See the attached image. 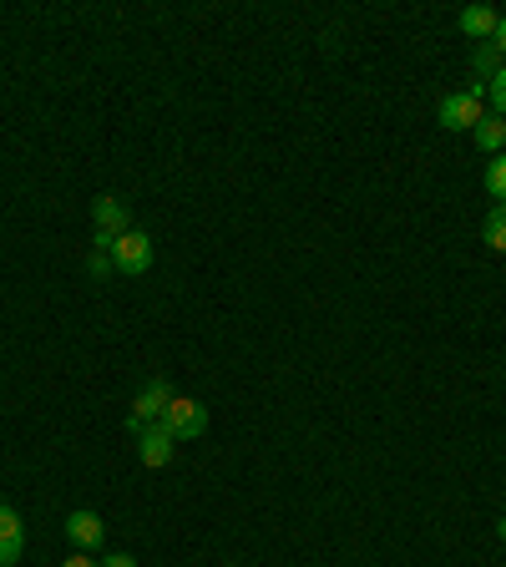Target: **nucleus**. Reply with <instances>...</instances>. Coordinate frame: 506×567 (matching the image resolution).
Segmentation results:
<instances>
[{
	"mask_svg": "<svg viewBox=\"0 0 506 567\" xmlns=\"http://www.w3.org/2000/svg\"><path fill=\"white\" fill-rule=\"evenodd\" d=\"M481 97H486V87H481V82H477V87H466V91H446V97H441V112H435V122H441L446 132H471L481 116H486Z\"/></svg>",
	"mask_w": 506,
	"mask_h": 567,
	"instance_id": "1",
	"label": "nucleus"
},
{
	"mask_svg": "<svg viewBox=\"0 0 506 567\" xmlns=\"http://www.w3.org/2000/svg\"><path fill=\"white\" fill-rule=\"evenodd\" d=\"M112 263H116V274H147L152 269V238H147L143 229H127V233H116L112 238Z\"/></svg>",
	"mask_w": 506,
	"mask_h": 567,
	"instance_id": "2",
	"label": "nucleus"
},
{
	"mask_svg": "<svg viewBox=\"0 0 506 567\" xmlns=\"http://www.w3.org/2000/svg\"><path fill=\"white\" fill-rule=\"evenodd\" d=\"M162 426H168L177 441H198L202 431H208V406H198L193 395H173V406L162 410Z\"/></svg>",
	"mask_w": 506,
	"mask_h": 567,
	"instance_id": "3",
	"label": "nucleus"
},
{
	"mask_svg": "<svg viewBox=\"0 0 506 567\" xmlns=\"http://www.w3.org/2000/svg\"><path fill=\"white\" fill-rule=\"evenodd\" d=\"M173 406V385H162V380H152L137 400H132V416H127V431L137 436L143 426H158L162 421V410Z\"/></svg>",
	"mask_w": 506,
	"mask_h": 567,
	"instance_id": "4",
	"label": "nucleus"
},
{
	"mask_svg": "<svg viewBox=\"0 0 506 567\" xmlns=\"http://www.w3.org/2000/svg\"><path fill=\"white\" fill-rule=\"evenodd\" d=\"M173 452H177V436L162 421L137 431V461H143V466H152V471H158V466L173 461Z\"/></svg>",
	"mask_w": 506,
	"mask_h": 567,
	"instance_id": "5",
	"label": "nucleus"
},
{
	"mask_svg": "<svg viewBox=\"0 0 506 567\" xmlns=\"http://www.w3.org/2000/svg\"><path fill=\"white\" fill-rule=\"evenodd\" d=\"M21 553H26V527H21V517H15L5 502H0V567H15Z\"/></svg>",
	"mask_w": 506,
	"mask_h": 567,
	"instance_id": "6",
	"label": "nucleus"
},
{
	"mask_svg": "<svg viewBox=\"0 0 506 567\" xmlns=\"http://www.w3.org/2000/svg\"><path fill=\"white\" fill-rule=\"evenodd\" d=\"M66 538H72L82 553H97L101 542H107V527H101L97 511H72V517H66Z\"/></svg>",
	"mask_w": 506,
	"mask_h": 567,
	"instance_id": "7",
	"label": "nucleus"
},
{
	"mask_svg": "<svg viewBox=\"0 0 506 567\" xmlns=\"http://www.w3.org/2000/svg\"><path fill=\"white\" fill-rule=\"evenodd\" d=\"M91 223H97V233H112V238H116V233H127V229H132L127 208H122V198H112V193L91 204Z\"/></svg>",
	"mask_w": 506,
	"mask_h": 567,
	"instance_id": "8",
	"label": "nucleus"
},
{
	"mask_svg": "<svg viewBox=\"0 0 506 567\" xmlns=\"http://www.w3.org/2000/svg\"><path fill=\"white\" fill-rule=\"evenodd\" d=\"M496 26H502V15H496L492 5H466L461 11V30L471 36V41H492Z\"/></svg>",
	"mask_w": 506,
	"mask_h": 567,
	"instance_id": "9",
	"label": "nucleus"
},
{
	"mask_svg": "<svg viewBox=\"0 0 506 567\" xmlns=\"http://www.w3.org/2000/svg\"><path fill=\"white\" fill-rule=\"evenodd\" d=\"M471 137H477V147H481V152H492V158H496V152H506V122L496 112L481 116L477 127H471Z\"/></svg>",
	"mask_w": 506,
	"mask_h": 567,
	"instance_id": "10",
	"label": "nucleus"
},
{
	"mask_svg": "<svg viewBox=\"0 0 506 567\" xmlns=\"http://www.w3.org/2000/svg\"><path fill=\"white\" fill-rule=\"evenodd\" d=\"M481 238H486V248L506 254V204H496L492 213H486V223H481Z\"/></svg>",
	"mask_w": 506,
	"mask_h": 567,
	"instance_id": "11",
	"label": "nucleus"
},
{
	"mask_svg": "<svg viewBox=\"0 0 506 567\" xmlns=\"http://www.w3.org/2000/svg\"><path fill=\"white\" fill-rule=\"evenodd\" d=\"M496 72H502V51H496L492 41H481L477 46V76H481V87H486Z\"/></svg>",
	"mask_w": 506,
	"mask_h": 567,
	"instance_id": "12",
	"label": "nucleus"
},
{
	"mask_svg": "<svg viewBox=\"0 0 506 567\" xmlns=\"http://www.w3.org/2000/svg\"><path fill=\"white\" fill-rule=\"evenodd\" d=\"M486 193H492L496 204H506V152H496V158L486 162Z\"/></svg>",
	"mask_w": 506,
	"mask_h": 567,
	"instance_id": "13",
	"label": "nucleus"
},
{
	"mask_svg": "<svg viewBox=\"0 0 506 567\" xmlns=\"http://www.w3.org/2000/svg\"><path fill=\"white\" fill-rule=\"evenodd\" d=\"M87 269H91V279H107V274H116V263H112V248H91Z\"/></svg>",
	"mask_w": 506,
	"mask_h": 567,
	"instance_id": "14",
	"label": "nucleus"
},
{
	"mask_svg": "<svg viewBox=\"0 0 506 567\" xmlns=\"http://www.w3.org/2000/svg\"><path fill=\"white\" fill-rule=\"evenodd\" d=\"M486 97H492V107H496V116H506V66L486 82Z\"/></svg>",
	"mask_w": 506,
	"mask_h": 567,
	"instance_id": "15",
	"label": "nucleus"
},
{
	"mask_svg": "<svg viewBox=\"0 0 506 567\" xmlns=\"http://www.w3.org/2000/svg\"><path fill=\"white\" fill-rule=\"evenodd\" d=\"M101 567H137V557H127V553H112V557H107V563H101Z\"/></svg>",
	"mask_w": 506,
	"mask_h": 567,
	"instance_id": "16",
	"label": "nucleus"
},
{
	"mask_svg": "<svg viewBox=\"0 0 506 567\" xmlns=\"http://www.w3.org/2000/svg\"><path fill=\"white\" fill-rule=\"evenodd\" d=\"M61 567H101V563H91V553H76V557H66Z\"/></svg>",
	"mask_w": 506,
	"mask_h": 567,
	"instance_id": "17",
	"label": "nucleus"
},
{
	"mask_svg": "<svg viewBox=\"0 0 506 567\" xmlns=\"http://www.w3.org/2000/svg\"><path fill=\"white\" fill-rule=\"evenodd\" d=\"M492 46H496V51H502V57H506V15H502V26H496V36H492Z\"/></svg>",
	"mask_w": 506,
	"mask_h": 567,
	"instance_id": "18",
	"label": "nucleus"
},
{
	"mask_svg": "<svg viewBox=\"0 0 506 567\" xmlns=\"http://www.w3.org/2000/svg\"><path fill=\"white\" fill-rule=\"evenodd\" d=\"M496 538H502V542H506V517H502V522H496Z\"/></svg>",
	"mask_w": 506,
	"mask_h": 567,
	"instance_id": "19",
	"label": "nucleus"
}]
</instances>
